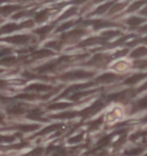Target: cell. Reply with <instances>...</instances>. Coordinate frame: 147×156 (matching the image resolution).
Listing matches in <instances>:
<instances>
[{
	"mask_svg": "<svg viewBox=\"0 0 147 156\" xmlns=\"http://www.w3.org/2000/svg\"><path fill=\"white\" fill-rule=\"evenodd\" d=\"M94 76V73L92 71H88V70H71L68 73H62L60 78L62 80H81V79H88V78H92Z\"/></svg>",
	"mask_w": 147,
	"mask_h": 156,
	"instance_id": "6da1fadb",
	"label": "cell"
},
{
	"mask_svg": "<svg viewBox=\"0 0 147 156\" xmlns=\"http://www.w3.org/2000/svg\"><path fill=\"white\" fill-rule=\"evenodd\" d=\"M31 40H34V38L30 34H16V36H10V37L4 38V41L13 45H27Z\"/></svg>",
	"mask_w": 147,
	"mask_h": 156,
	"instance_id": "7a4b0ae2",
	"label": "cell"
},
{
	"mask_svg": "<svg viewBox=\"0 0 147 156\" xmlns=\"http://www.w3.org/2000/svg\"><path fill=\"white\" fill-rule=\"evenodd\" d=\"M31 25H34L32 21H27L22 24H17V23H7L4 24L0 28V34H10L15 30H20L22 28H29Z\"/></svg>",
	"mask_w": 147,
	"mask_h": 156,
	"instance_id": "3957f363",
	"label": "cell"
},
{
	"mask_svg": "<svg viewBox=\"0 0 147 156\" xmlns=\"http://www.w3.org/2000/svg\"><path fill=\"white\" fill-rule=\"evenodd\" d=\"M108 61H109V55L103 53H98L97 55H94L90 58V61L86 64L88 66H93V67H100V66L106 64Z\"/></svg>",
	"mask_w": 147,
	"mask_h": 156,
	"instance_id": "277c9868",
	"label": "cell"
},
{
	"mask_svg": "<svg viewBox=\"0 0 147 156\" xmlns=\"http://www.w3.org/2000/svg\"><path fill=\"white\" fill-rule=\"evenodd\" d=\"M85 30L83 29H76L74 31H70L68 34H63L61 36V40L64 43H69V41H73V40H77L79 37H82L85 34Z\"/></svg>",
	"mask_w": 147,
	"mask_h": 156,
	"instance_id": "5b68a950",
	"label": "cell"
},
{
	"mask_svg": "<svg viewBox=\"0 0 147 156\" xmlns=\"http://www.w3.org/2000/svg\"><path fill=\"white\" fill-rule=\"evenodd\" d=\"M118 76L117 75H115L113 73H106L101 75V76H99L97 79H95V82L97 83H100V84H110V83H114L115 80H117Z\"/></svg>",
	"mask_w": 147,
	"mask_h": 156,
	"instance_id": "8992f818",
	"label": "cell"
},
{
	"mask_svg": "<svg viewBox=\"0 0 147 156\" xmlns=\"http://www.w3.org/2000/svg\"><path fill=\"white\" fill-rule=\"evenodd\" d=\"M6 110L10 116H20V115H23V112H25L24 107L22 105H12V106H8Z\"/></svg>",
	"mask_w": 147,
	"mask_h": 156,
	"instance_id": "52a82bcc",
	"label": "cell"
},
{
	"mask_svg": "<svg viewBox=\"0 0 147 156\" xmlns=\"http://www.w3.org/2000/svg\"><path fill=\"white\" fill-rule=\"evenodd\" d=\"M49 90H52V86L45 84H31L27 87V91H32V92H46Z\"/></svg>",
	"mask_w": 147,
	"mask_h": 156,
	"instance_id": "ba28073f",
	"label": "cell"
},
{
	"mask_svg": "<svg viewBox=\"0 0 147 156\" xmlns=\"http://www.w3.org/2000/svg\"><path fill=\"white\" fill-rule=\"evenodd\" d=\"M21 7L20 6H14V5H7V6H1L0 7V15L2 16H9L10 14H13L14 12L19 10Z\"/></svg>",
	"mask_w": 147,
	"mask_h": 156,
	"instance_id": "9c48e42d",
	"label": "cell"
},
{
	"mask_svg": "<svg viewBox=\"0 0 147 156\" xmlns=\"http://www.w3.org/2000/svg\"><path fill=\"white\" fill-rule=\"evenodd\" d=\"M16 130H19L20 132H23V133H27V132H32L36 131L39 129V125L37 124H19L15 126Z\"/></svg>",
	"mask_w": 147,
	"mask_h": 156,
	"instance_id": "30bf717a",
	"label": "cell"
},
{
	"mask_svg": "<svg viewBox=\"0 0 147 156\" xmlns=\"http://www.w3.org/2000/svg\"><path fill=\"white\" fill-rule=\"evenodd\" d=\"M144 109H147V95L138 99L132 107L133 112H139V110H144Z\"/></svg>",
	"mask_w": 147,
	"mask_h": 156,
	"instance_id": "8fae6325",
	"label": "cell"
},
{
	"mask_svg": "<svg viewBox=\"0 0 147 156\" xmlns=\"http://www.w3.org/2000/svg\"><path fill=\"white\" fill-rule=\"evenodd\" d=\"M147 77V73H136L131 77H129L127 80H124L125 85H133V84H137L138 82H140L142 79Z\"/></svg>",
	"mask_w": 147,
	"mask_h": 156,
	"instance_id": "7c38bea8",
	"label": "cell"
},
{
	"mask_svg": "<svg viewBox=\"0 0 147 156\" xmlns=\"http://www.w3.org/2000/svg\"><path fill=\"white\" fill-rule=\"evenodd\" d=\"M53 27L54 25H44V27H41L39 29L34 30V34H38L40 38H45V37H47L51 34V31L53 30Z\"/></svg>",
	"mask_w": 147,
	"mask_h": 156,
	"instance_id": "4fadbf2b",
	"label": "cell"
},
{
	"mask_svg": "<svg viewBox=\"0 0 147 156\" xmlns=\"http://www.w3.org/2000/svg\"><path fill=\"white\" fill-rule=\"evenodd\" d=\"M49 15H51V13H49L48 9L40 10L39 13H37V14L34 15V22L36 23H43V22H45L46 20L48 19Z\"/></svg>",
	"mask_w": 147,
	"mask_h": 156,
	"instance_id": "5bb4252c",
	"label": "cell"
},
{
	"mask_svg": "<svg viewBox=\"0 0 147 156\" xmlns=\"http://www.w3.org/2000/svg\"><path fill=\"white\" fill-rule=\"evenodd\" d=\"M121 115H122L121 110H120L118 108H114V109H112L110 112H107V115H106V119H107L108 122H113V121H116L117 118H120Z\"/></svg>",
	"mask_w": 147,
	"mask_h": 156,
	"instance_id": "9a60e30c",
	"label": "cell"
},
{
	"mask_svg": "<svg viewBox=\"0 0 147 156\" xmlns=\"http://www.w3.org/2000/svg\"><path fill=\"white\" fill-rule=\"evenodd\" d=\"M145 55H147V47L140 46V47H137L136 49H133L132 53H131V58H144Z\"/></svg>",
	"mask_w": 147,
	"mask_h": 156,
	"instance_id": "2e32d148",
	"label": "cell"
},
{
	"mask_svg": "<svg viewBox=\"0 0 147 156\" xmlns=\"http://www.w3.org/2000/svg\"><path fill=\"white\" fill-rule=\"evenodd\" d=\"M127 98H129V92L127 91H122V92L115 93V94H112L108 97V100H113V101H123L125 100Z\"/></svg>",
	"mask_w": 147,
	"mask_h": 156,
	"instance_id": "e0dca14e",
	"label": "cell"
},
{
	"mask_svg": "<svg viewBox=\"0 0 147 156\" xmlns=\"http://www.w3.org/2000/svg\"><path fill=\"white\" fill-rule=\"evenodd\" d=\"M125 23H127L129 27H138V25H140L144 23V19H142V17H139V16H131V17H129V19L125 21Z\"/></svg>",
	"mask_w": 147,
	"mask_h": 156,
	"instance_id": "ac0fdd59",
	"label": "cell"
},
{
	"mask_svg": "<svg viewBox=\"0 0 147 156\" xmlns=\"http://www.w3.org/2000/svg\"><path fill=\"white\" fill-rule=\"evenodd\" d=\"M41 115H43L41 110H40V109H38V108H36V109H34L32 112H30L27 117H28L29 119H34V121H43V117H41Z\"/></svg>",
	"mask_w": 147,
	"mask_h": 156,
	"instance_id": "d6986e66",
	"label": "cell"
},
{
	"mask_svg": "<svg viewBox=\"0 0 147 156\" xmlns=\"http://www.w3.org/2000/svg\"><path fill=\"white\" fill-rule=\"evenodd\" d=\"M79 114L77 112H59L56 115H54V118H74V117L78 116Z\"/></svg>",
	"mask_w": 147,
	"mask_h": 156,
	"instance_id": "ffe728a7",
	"label": "cell"
},
{
	"mask_svg": "<svg viewBox=\"0 0 147 156\" xmlns=\"http://www.w3.org/2000/svg\"><path fill=\"white\" fill-rule=\"evenodd\" d=\"M16 136L12 134H0V144H12L15 141Z\"/></svg>",
	"mask_w": 147,
	"mask_h": 156,
	"instance_id": "44dd1931",
	"label": "cell"
},
{
	"mask_svg": "<svg viewBox=\"0 0 147 156\" xmlns=\"http://www.w3.org/2000/svg\"><path fill=\"white\" fill-rule=\"evenodd\" d=\"M61 126H62V125H59V124H54V125L46 126L44 130H41V131L39 132V136H44V134H47V133H49V132L56 131V130H58V129H60Z\"/></svg>",
	"mask_w": 147,
	"mask_h": 156,
	"instance_id": "7402d4cb",
	"label": "cell"
},
{
	"mask_svg": "<svg viewBox=\"0 0 147 156\" xmlns=\"http://www.w3.org/2000/svg\"><path fill=\"white\" fill-rule=\"evenodd\" d=\"M144 149H142V147H137V148H131V149H127L125 151V155L127 156H138L140 155Z\"/></svg>",
	"mask_w": 147,
	"mask_h": 156,
	"instance_id": "603a6c76",
	"label": "cell"
},
{
	"mask_svg": "<svg viewBox=\"0 0 147 156\" xmlns=\"http://www.w3.org/2000/svg\"><path fill=\"white\" fill-rule=\"evenodd\" d=\"M70 107V103L61 102V103H53V105H49L48 109L52 110H59V109H66V108Z\"/></svg>",
	"mask_w": 147,
	"mask_h": 156,
	"instance_id": "cb8c5ba5",
	"label": "cell"
},
{
	"mask_svg": "<svg viewBox=\"0 0 147 156\" xmlns=\"http://www.w3.org/2000/svg\"><path fill=\"white\" fill-rule=\"evenodd\" d=\"M112 2H108V4H105V5H102V6H100L99 8H97L95 9V14H105L106 12H107L108 9H110L112 8Z\"/></svg>",
	"mask_w": 147,
	"mask_h": 156,
	"instance_id": "d4e9b609",
	"label": "cell"
},
{
	"mask_svg": "<svg viewBox=\"0 0 147 156\" xmlns=\"http://www.w3.org/2000/svg\"><path fill=\"white\" fill-rule=\"evenodd\" d=\"M16 58H1L0 60V64H5V66H12V64H14L16 63Z\"/></svg>",
	"mask_w": 147,
	"mask_h": 156,
	"instance_id": "484cf974",
	"label": "cell"
},
{
	"mask_svg": "<svg viewBox=\"0 0 147 156\" xmlns=\"http://www.w3.org/2000/svg\"><path fill=\"white\" fill-rule=\"evenodd\" d=\"M74 25V21H67V22H64L63 24H61L56 29V32H62V31H64V30H67L68 28H70V27H73Z\"/></svg>",
	"mask_w": 147,
	"mask_h": 156,
	"instance_id": "4316f807",
	"label": "cell"
},
{
	"mask_svg": "<svg viewBox=\"0 0 147 156\" xmlns=\"http://www.w3.org/2000/svg\"><path fill=\"white\" fill-rule=\"evenodd\" d=\"M46 47L47 48H51V49H60L61 48V41H52L51 44H47L46 45Z\"/></svg>",
	"mask_w": 147,
	"mask_h": 156,
	"instance_id": "83f0119b",
	"label": "cell"
},
{
	"mask_svg": "<svg viewBox=\"0 0 147 156\" xmlns=\"http://www.w3.org/2000/svg\"><path fill=\"white\" fill-rule=\"evenodd\" d=\"M142 5H144V2H142V1H136V2H133L132 5L129 7L127 12H133V10H136V9H138V8H140Z\"/></svg>",
	"mask_w": 147,
	"mask_h": 156,
	"instance_id": "f1b7e54d",
	"label": "cell"
},
{
	"mask_svg": "<svg viewBox=\"0 0 147 156\" xmlns=\"http://www.w3.org/2000/svg\"><path fill=\"white\" fill-rule=\"evenodd\" d=\"M43 151H44L43 148H37V149H34V151H30L29 154H27L25 156H41Z\"/></svg>",
	"mask_w": 147,
	"mask_h": 156,
	"instance_id": "f546056e",
	"label": "cell"
},
{
	"mask_svg": "<svg viewBox=\"0 0 147 156\" xmlns=\"http://www.w3.org/2000/svg\"><path fill=\"white\" fill-rule=\"evenodd\" d=\"M123 8H124V4H120V5H114V6H112V8L109 9V13H110V14H113V13H116V12L123 9Z\"/></svg>",
	"mask_w": 147,
	"mask_h": 156,
	"instance_id": "4dcf8cb0",
	"label": "cell"
},
{
	"mask_svg": "<svg viewBox=\"0 0 147 156\" xmlns=\"http://www.w3.org/2000/svg\"><path fill=\"white\" fill-rule=\"evenodd\" d=\"M68 151L66 149H58V151H53V155L52 156H68Z\"/></svg>",
	"mask_w": 147,
	"mask_h": 156,
	"instance_id": "1f68e13d",
	"label": "cell"
},
{
	"mask_svg": "<svg viewBox=\"0 0 147 156\" xmlns=\"http://www.w3.org/2000/svg\"><path fill=\"white\" fill-rule=\"evenodd\" d=\"M82 140H83V136L81 134V136H74V138H71V139H69V142H71V144H78Z\"/></svg>",
	"mask_w": 147,
	"mask_h": 156,
	"instance_id": "d6a6232c",
	"label": "cell"
},
{
	"mask_svg": "<svg viewBox=\"0 0 147 156\" xmlns=\"http://www.w3.org/2000/svg\"><path fill=\"white\" fill-rule=\"evenodd\" d=\"M10 53V49L7 48V49H1L0 51V58H2V56H6V55H8Z\"/></svg>",
	"mask_w": 147,
	"mask_h": 156,
	"instance_id": "836d02e7",
	"label": "cell"
},
{
	"mask_svg": "<svg viewBox=\"0 0 147 156\" xmlns=\"http://www.w3.org/2000/svg\"><path fill=\"white\" fill-rule=\"evenodd\" d=\"M136 66H137L138 68H146L147 67V60H144V61H142V62H138Z\"/></svg>",
	"mask_w": 147,
	"mask_h": 156,
	"instance_id": "e575fe53",
	"label": "cell"
},
{
	"mask_svg": "<svg viewBox=\"0 0 147 156\" xmlns=\"http://www.w3.org/2000/svg\"><path fill=\"white\" fill-rule=\"evenodd\" d=\"M137 43H144V44H147V37H145V38H142L139 39V40H136L133 44H137Z\"/></svg>",
	"mask_w": 147,
	"mask_h": 156,
	"instance_id": "d590c367",
	"label": "cell"
},
{
	"mask_svg": "<svg viewBox=\"0 0 147 156\" xmlns=\"http://www.w3.org/2000/svg\"><path fill=\"white\" fill-rule=\"evenodd\" d=\"M6 85H7V83H6L5 80L0 79V90H4V88L6 87Z\"/></svg>",
	"mask_w": 147,
	"mask_h": 156,
	"instance_id": "8d00e7d4",
	"label": "cell"
},
{
	"mask_svg": "<svg viewBox=\"0 0 147 156\" xmlns=\"http://www.w3.org/2000/svg\"><path fill=\"white\" fill-rule=\"evenodd\" d=\"M139 31H140V32H147V24L144 25L142 28H140V29H139Z\"/></svg>",
	"mask_w": 147,
	"mask_h": 156,
	"instance_id": "74e56055",
	"label": "cell"
},
{
	"mask_svg": "<svg viewBox=\"0 0 147 156\" xmlns=\"http://www.w3.org/2000/svg\"><path fill=\"white\" fill-rule=\"evenodd\" d=\"M146 90H147V82L142 85V87H140V91H146Z\"/></svg>",
	"mask_w": 147,
	"mask_h": 156,
	"instance_id": "f35d334b",
	"label": "cell"
},
{
	"mask_svg": "<svg viewBox=\"0 0 147 156\" xmlns=\"http://www.w3.org/2000/svg\"><path fill=\"white\" fill-rule=\"evenodd\" d=\"M142 14H144V15H147V6L145 7V8H144V9H142Z\"/></svg>",
	"mask_w": 147,
	"mask_h": 156,
	"instance_id": "ab89813d",
	"label": "cell"
},
{
	"mask_svg": "<svg viewBox=\"0 0 147 156\" xmlns=\"http://www.w3.org/2000/svg\"><path fill=\"white\" fill-rule=\"evenodd\" d=\"M4 118H5V116H2V115L0 114V123H1L2 121H4Z\"/></svg>",
	"mask_w": 147,
	"mask_h": 156,
	"instance_id": "60d3db41",
	"label": "cell"
},
{
	"mask_svg": "<svg viewBox=\"0 0 147 156\" xmlns=\"http://www.w3.org/2000/svg\"><path fill=\"white\" fill-rule=\"evenodd\" d=\"M142 122H144V123H147V116L145 117V118H142Z\"/></svg>",
	"mask_w": 147,
	"mask_h": 156,
	"instance_id": "b9f144b4",
	"label": "cell"
},
{
	"mask_svg": "<svg viewBox=\"0 0 147 156\" xmlns=\"http://www.w3.org/2000/svg\"><path fill=\"white\" fill-rule=\"evenodd\" d=\"M145 156H147V154H146V155H145Z\"/></svg>",
	"mask_w": 147,
	"mask_h": 156,
	"instance_id": "7bdbcfd3",
	"label": "cell"
},
{
	"mask_svg": "<svg viewBox=\"0 0 147 156\" xmlns=\"http://www.w3.org/2000/svg\"><path fill=\"white\" fill-rule=\"evenodd\" d=\"M0 22H1V21H0Z\"/></svg>",
	"mask_w": 147,
	"mask_h": 156,
	"instance_id": "ee69618b",
	"label": "cell"
}]
</instances>
